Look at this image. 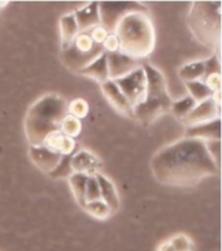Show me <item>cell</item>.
I'll return each mask as SVG.
<instances>
[{
    "instance_id": "cell-1",
    "label": "cell",
    "mask_w": 222,
    "mask_h": 251,
    "mask_svg": "<svg viewBox=\"0 0 222 251\" xmlns=\"http://www.w3.org/2000/svg\"><path fill=\"white\" fill-rule=\"evenodd\" d=\"M151 172L158 184L173 188H192L219 173L220 163L207 142L195 138L178 139L152 156Z\"/></svg>"
},
{
    "instance_id": "cell-2",
    "label": "cell",
    "mask_w": 222,
    "mask_h": 251,
    "mask_svg": "<svg viewBox=\"0 0 222 251\" xmlns=\"http://www.w3.org/2000/svg\"><path fill=\"white\" fill-rule=\"evenodd\" d=\"M68 115V100L56 93L42 95L29 107L23 131L30 146H41L49 133L60 130L64 117Z\"/></svg>"
},
{
    "instance_id": "cell-3",
    "label": "cell",
    "mask_w": 222,
    "mask_h": 251,
    "mask_svg": "<svg viewBox=\"0 0 222 251\" xmlns=\"http://www.w3.org/2000/svg\"><path fill=\"white\" fill-rule=\"evenodd\" d=\"M113 34L120 43L118 52L139 61L150 56L156 45L154 23L148 11L129 12L116 24Z\"/></svg>"
},
{
    "instance_id": "cell-4",
    "label": "cell",
    "mask_w": 222,
    "mask_h": 251,
    "mask_svg": "<svg viewBox=\"0 0 222 251\" xmlns=\"http://www.w3.org/2000/svg\"><path fill=\"white\" fill-rule=\"evenodd\" d=\"M143 69L147 75V94L143 103L133 108V115L143 126H148L158 117L170 112L173 100L164 73L151 64H143Z\"/></svg>"
},
{
    "instance_id": "cell-5",
    "label": "cell",
    "mask_w": 222,
    "mask_h": 251,
    "mask_svg": "<svg viewBox=\"0 0 222 251\" xmlns=\"http://www.w3.org/2000/svg\"><path fill=\"white\" fill-rule=\"evenodd\" d=\"M187 26L196 41L220 55L221 50V3L194 1L187 16Z\"/></svg>"
},
{
    "instance_id": "cell-6",
    "label": "cell",
    "mask_w": 222,
    "mask_h": 251,
    "mask_svg": "<svg viewBox=\"0 0 222 251\" xmlns=\"http://www.w3.org/2000/svg\"><path fill=\"white\" fill-rule=\"evenodd\" d=\"M116 82L121 93L126 98V100L130 103L133 108L143 103L146 94H147V75L143 69V65L136 68L129 75L121 77V78L112 79Z\"/></svg>"
},
{
    "instance_id": "cell-7",
    "label": "cell",
    "mask_w": 222,
    "mask_h": 251,
    "mask_svg": "<svg viewBox=\"0 0 222 251\" xmlns=\"http://www.w3.org/2000/svg\"><path fill=\"white\" fill-rule=\"evenodd\" d=\"M134 11H148L143 4L138 3H99L100 25L106 27L108 33H113L116 24L126 13Z\"/></svg>"
},
{
    "instance_id": "cell-8",
    "label": "cell",
    "mask_w": 222,
    "mask_h": 251,
    "mask_svg": "<svg viewBox=\"0 0 222 251\" xmlns=\"http://www.w3.org/2000/svg\"><path fill=\"white\" fill-rule=\"evenodd\" d=\"M70 168L73 173H81L86 176H96L103 171V163L98 155L92 151L82 149L70 156Z\"/></svg>"
},
{
    "instance_id": "cell-9",
    "label": "cell",
    "mask_w": 222,
    "mask_h": 251,
    "mask_svg": "<svg viewBox=\"0 0 222 251\" xmlns=\"http://www.w3.org/2000/svg\"><path fill=\"white\" fill-rule=\"evenodd\" d=\"M219 117L220 104L211 97L200 103H196L195 107L191 109V112L186 116L183 123L187 124V126H192V125L204 124V123L215 120Z\"/></svg>"
},
{
    "instance_id": "cell-10",
    "label": "cell",
    "mask_w": 222,
    "mask_h": 251,
    "mask_svg": "<svg viewBox=\"0 0 222 251\" xmlns=\"http://www.w3.org/2000/svg\"><path fill=\"white\" fill-rule=\"evenodd\" d=\"M100 90H102L103 95H104V98L107 99V101L112 105L113 108L116 109L117 112L125 117L134 119L133 107L130 105V103L126 100V98L124 97L122 93H121V90L118 89V86H117L114 81L108 79L106 82L100 83Z\"/></svg>"
},
{
    "instance_id": "cell-11",
    "label": "cell",
    "mask_w": 222,
    "mask_h": 251,
    "mask_svg": "<svg viewBox=\"0 0 222 251\" xmlns=\"http://www.w3.org/2000/svg\"><path fill=\"white\" fill-rule=\"evenodd\" d=\"M107 53V52H106ZM107 64H108V75L110 79H117L129 75L130 72L140 67L138 60L126 56L121 52L107 53Z\"/></svg>"
},
{
    "instance_id": "cell-12",
    "label": "cell",
    "mask_w": 222,
    "mask_h": 251,
    "mask_svg": "<svg viewBox=\"0 0 222 251\" xmlns=\"http://www.w3.org/2000/svg\"><path fill=\"white\" fill-rule=\"evenodd\" d=\"M41 146L45 147L48 151L60 155V156H70L75 151L77 142H75V139L63 134L60 130H56L49 133L44 138V141L42 142Z\"/></svg>"
},
{
    "instance_id": "cell-13",
    "label": "cell",
    "mask_w": 222,
    "mask_h": 251,
    "mask_svg": "<svg viewBox=\"0 0 222 251\" xmlns=\"http://www.w3.org/2000/svg\"><path fill=\"white\" fill-rule=\"evenodd\" d=\"M185 137L200 139L204 142L220 141V138H221V117L204 123V124L187 126Z\"/></svg>"
},
{
    "instance_id": "cell-14",
    "label": "cell",
    "mask_w": 222,
    "mask_h": 251,
    "mask_svg": "<svg viewBox=\"0 0 222 251\" xmlns=\"http://www.w3.org/2000/svg\"><path fill=\"white\" fill-rule=\"evenodd\" d=\"M75 21L79 33H87L95 26L100 25V16H99V3L91 1L87 5H83L74 12Z\"/></svg>"
},
{
    "instance_id": "cell-15",
    "label": "cell",
    "mask_w": 222,
    "mask_h": 251,
    "mask_svg": "<svg viewBox=\"0 0 222 251\" xmlns=\"http://www.w3.org/2000/svg\"><path fill=\"white\" fill-rule=\"evenodd\" d=\"M29 156H30L31 161L34 163L35 167L38 169H41L42 172L47 173V175L52 172L63 159V156L53 154V152L48 151L43 146H30Z\"/></svg>"
},
{
    "instance_id": "cell-16",
    "label": "cell",
    "mask_w": 222,
    "mask_h": 251,
    "mask_svg": "<svg viewBox=\"0 0 222 251\" xmlns=\"http://www.w3.org/2000/svg\"><path fill=\"white\" fill-rule=\"evenodd\" d=\"M96 178H98L99 186H100L102 201L110 207L111 211L114 215L117 211L120 210V195H118V190H117L116 185L104 173L96 175Z\"/></svg>"
},
{
    "instance_id": "cell-17",
    "label": "cell",
    "mask_w": 222,
    "mask_h": 251,
    "mask_svg": "<svg viewBox=\"0 0 222 251\" xmlns=\"http://www.w3.org/2000/svg\"><path fill=\"white\" fill-rule=\"evenodd\" d=\"M77 75H81L83 77L91 78L99 83L106 82L110 79L108 75V64H107V53L103 52L98 59H95L92 63H90L87 67L82 68L81 71L77 72Z\"/></svg>"
},
{
    "instance_id": "cell-18",
    "label": "cell",
    "mask_w": 222,
    "mask_h": 251,
    "mask_svg": "<svg viewBox=\"0 0 222 251\" xmlns=\"http://www.w3.org/2000/svg\"><path fill=\"white\" fill-rule=\"evenodd\" d=\"M79 30L75 21L74 12L65 13L60 17V39L61 51L69 49L73 45L75 37L78 35Z\"/></svg>"
},
{
    "instance_id": "cell-19",
    "label": "cell",
    "mask_w": 222,
    "mask_h": 251,
    "mask_svg": "<svg viewBox=\"0 0 222 251\" xmlns=\"http://www.w3.org/2000/svg\"><path fill=\"white\" fill-rule=\"evenodd\" d=\"M178 75H179V78H181L183 82L204 81L205 75H207L205 61L198 60V61H191V63L185 64L183 67L179 68Z\"/></svg>"
},
{
    "instance_id": "cell-20",
    "label": "cell",
    "mask_w": 222,
    "mask_h": 251,
    "mask_svg": "<svg viewBox=\"0 0 222 251\" xmlns=\"http://www.w3.org/2000/svg\"><path fill=\"white\" fill-rule=\"evenodd\" d=\"M82 210L85 211L87 215H90L91 218H94L96 219V220L100 221L108 220V219L113 216V212L111 211V208L107 206L103 201H95V202L86 203V204L82 207Z\"/></svg>"
},
{
    "instance_id": "cell-21",
    "label": "cell",
    "mask_w": 222,
    "mask_h": 251,
    "mask_svg": "<svg viewBox=\"0 0 222 251\" xmlns=\"http://www.w3.org/2000/svg\"><path fill=\"white\" fill-rule=\"evenodd\" d=\"M86 175H81V173H73L72 176L68 178L69 188L72 190L73 197H74L75 202L79 207L83 206V193H85V185L87 180Z\"/></svg>"
},
{
    "instance_id": "cell-22",
    "label": "cell",
    "mask_w": 222,
    "mask_h": 251,
    "mask_svg": "<svg viewBox=\"0 0 222 251\" xmlns=\"http://www.w3.org/2000/svg\"><path fill=\"white\" fill-rule=\"evenodd\" d=\"M196 105V101L192 99L191 97H185L181 100L173 101V104L170 107V113L173 115L174 117H177L178 120L182 121L186 119L188 113L191 112V109Z\"/></svg>"
},
{
    "instance_id": "cell-23",
    "label": "cell",
    "mask_w": 222,
    "mask_h": 251,
    "mask_svg": "<svg viewBox=\"0 0 222 251\" xmlns=\"http://www.w3.org/2000/svg\"><path fill=\"white\" fill-rule=\"evenodd\" d=\"M95 201H102L100 186H99V181L96 176H89L86 180V185H85V193H83V206L86 203L95 202Z\"/></svg>"
},
{
    "instance_id": "cell-24",
    "label": "cell",
    "mask_w": 222,
    "mask_h": 251,
    "mask_svg": "<svg viewBox=\"0 0 222 251\" xmlns=\"http://www.w3.org/2000/svg\"><path fill=\"white\" fill-rule=\"evenodd\" d=\"M72 46L81 53H92L95 51L103 50L102 46L95 45L89 33H78Z\"/></svg>"
},
{
    "instance_id": "cell-25",
    "label": "cell",
    "mask_w": 222,
    "mask_h": 251,
    "mask_svg": "<svg viewBox=\"0 0 222 251\" xmlns=\"http://www.w3.org/2000/svg\"><path fill=\"white\" fill-rule=\"evenodd\" d=\"M186 89L188 91V97H191L196 103L205 100L212 97V93L209 91L205 83L203 81H194V82H185Z\"/></svg>"
},
{
    "instance_id": "cell-26",
    "label": "cell",
    "mask_w": 222,
    "mask_h": 251,
    "mask_svg": "<svg viewBox=\"0 0 222 251\" xmlns=\"http://www.w3.org/2000/svg\"><path fill=\"white\" fill-rule=\"evenodd\" d=\"M60 131L63 134L75 139L81 134V131H82V123L78 119H75V117L70 116V115H67L60 125Z\"/></svg>"
},
{
    "instance_id": "cell-27",
    "label": "cell",
    "mask_w": 222,
    "mask_h": 251,
    "mask_svg": "<svg viewBox=\"0 0 222 251\" xmlns=\"http://www.w3.org/2000/svg\"><path fill=\"white\" fill-rule=\"evenodd\" d=\"M89 111H90L89 103L83 98H77V99H73L70 103H68V115L78 119V120L86 117Z\"/></svg>"
},
{
    "instance_id": "cell-28",
    "label": "cell",
    "mask_w": 222,
    "mask_h": 251,
    "mask_svg": "<svg viewBox=\"0 0 222 251\" xmlns=\"http://www.w3.org/2000/svg\"><path fill=\"white\" fill-rule=\"evenodd\" d=\"M168 240L174 251H194V242L185 233H177Z\"/></svg>"
},
{
    "instance_id": "cell-29",
    "label": "cell",
    "mask_w": 222,
    "mask_h": 251,
    "mask_svg": "<svg viewBox=\"0 0 222 251\" xmlns=\"http://www.w3.org/2000/svg\"><path fill=\"white\" fill-rule=\"evenodd\" d=\"M72 175L73 171L70 168V156H63L56 168L53 169L51 173H48L51 178H67V180Z\"/></svg>"
},
{
    "instance_id": "cell-30",
    "label": "cell",
    "mask_w": 222,
    "mask_h": 251,
    "mask_svg": "<svg viewBox=\"0 0 222 251\" xmlns=\"http://www.w3.org/2000/svg\"><path fill=\"white\" fill-rule=\"evenodd\" d=\"M203 82L209 89L212 95L221 94V75H220V73H212V75H207Z\"/></svg>"
},
{
    "instance_id": "cell-31",
    "label": "cell",
    "mask_w": 222,
    "mask_h": 251,
    "mask_svg": "<svg viewBox=\"0 0 222 251\" xmlns=\"http://www.w3.org/2000/svg\"><path fill=\"white\" fill-rule=\"evenodd\" d=\"M87 33L90 34L91 39L94 42L95 45L102 46L103 42L106 41V38L108 37V31H107L106 27H103L102 25H99V26H95L94 29H91L90 31H87Z\"/></svg>"
},
{
    "instance_id": "cell-32",
    "label": "cell",
    "mask_w": 222,
    "mask_h": 251,
    "mask_svg": "<svg viewBox=\"0 0 222 251\" xmlns=\"http://www.w3.org/2000/svg\"><path fill=\"white\" fill-rule=\"evenodd\" d=\"M104 52L107 53H113V52H118L120 50V43H118V39L113 33L108 34V37L106 38V41L103 42L102 45Z\"/></svg>"
},
{
    "instance_id": "cell-33",
    "label": "cell",
    "mask_w": 222,
    "mask_h": 251,
    "mask_svg": "<svg viewBox=\"0 0 222 251\" xmlns=\"http://www.w3.org/2000/svg\"><path fill=\"white\" fill-rule=\"evenodd\" d=\"M156 251H174V249H173V246L170 245L169 240H165L157 245Z\"/></svg>"
}]
</instances>
